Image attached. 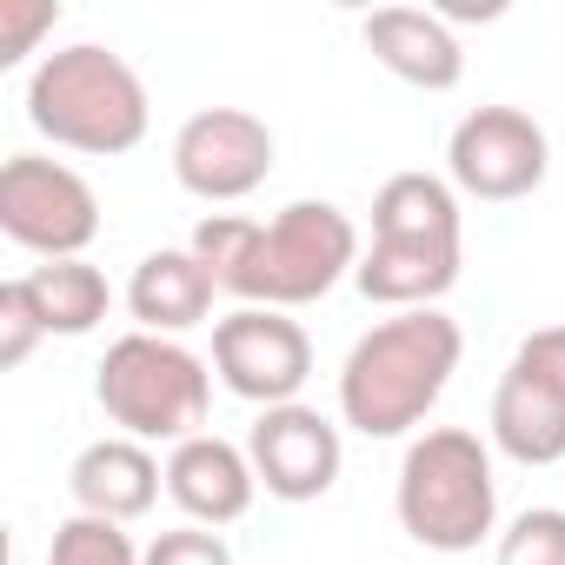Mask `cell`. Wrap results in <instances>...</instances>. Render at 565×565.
<instances>
[{
	"label": "cell",
	"instance_id": "2",
	"mask_svg": "<svg viewBox=\"0 0 565 565\" xmlns=\"http://www.w3.org/2000/svg\"><path fill=\"white\" fill-rule=\"evenodd\" d=\"M466 360V333L439 307H413L353 340L340 366V419L360 439H406Z\"/></svg>",
	"mask_w": 565,
	"mask_h": 565
},
{
	"label": "cell",
	"instance_id": "18",
	"mask_svg": "<svg viewBox=\"0 0 565 565\" xmlns=\"http://www.w3.org/2000/svg\"><path fill=\"white\" fill-rule=\"evenodd\" d=\"M140 558H147V545H134L127 525L87 519V512L61 519L54 525V545H47V565H140Z\"/></svg>",
	"mask_w": 565,
	"mask_h": 565
},
{
	"label": "cell",
	"instance_id": "13",
	"mask_svg": "<svg viewBox=\"0 0 565 565\" xmlns=\"http://www.w3.org/2000/svg\"><path fill=\"white\" fill-rule=\"evenodd\" d=\"M253 492H259V472L246 459V446L220 439V433H200L186 446L167 452V499L186 512V525H233L253 512Z\"/></svg>",
	"mask_w": 565,
	"mask_h": 565
},
{
	"label": "cell",
	"instance_id": "15",
	"mask_svg": "<svg viewBox=\"0 0 565 565\" xmlns=\"http://www.w3.org/2000/svg\"><path fill=\"white\" fill-rule=\"evenodd\" d=\"M213 300H220V279L206 273V259L193 246H160L127 279L134 333H160V340H180V333L206 327L213 320Z\"/></svg>",
	"mask_w": 565,
	"mask_h": 565
},
{
	"label": "cell",
	"instance_id": "8",
	"mask_svg": "<svg viewBox=\"0 0 565 565\" xmlns=\"http://www.w3.org/2000/svg\"><path fill=\"white\" fill-rule=\"evenodd\" d=\"M492 446L512 466L565 459V327H539L499 373L492 393Z\"/></svg>",
	"mask_w": 565,
	"mask_h": 565
},
{
	"label": "cell",
	"instance_id": "17",
	"mask_svg": "<svg viewBox=\"0 0 565 565\" xmlns=\"http://www.w3.org/2000/svg\"><path fill=\"white\" fill-rule=\"evenodd\" d=\"M14 294L28 300V313L41 320L47 340H87L107 313H114V287L94 259H47L14 273Z\"/></svg>",
	"mask_w": 565,
	"mask_h": 565
},
{
	"label": "cell",
	"instance_id": "12",
	"mask_svg": "<svg viewBox=\"0 0 565 565\" xmlns=\"http://www.w3.org/2000/svg\"><path fill=\"white\" fill-rule=\"evenodd\" d=\"M246 459L259 472V486L287 505H307V499H327L340 486V466H347V446H340V426L294 399V406H266L246 433Z\"/></svg>",
	"mask_w": 565,
	"mask_h": 565
},
{
	"label": "cell",
	"instance_id": "22",
	"mask_svg": "<svg viewBox=\"0 0 565 565\" xmlns=\"http://www.w3.org/2000/svg\"><path fill=\"white\" fill-rule=\"evenodd\" d=\"M47 333H41V320L28 313V300L14 294V279H8V287H0V366H28L34 360V347H41Z\"/></svg>",
	"mask_w": 565,
	"mask_h": 565
},
{
	"label": "cell",
	"instance_id": "16",
	"mask_svg": "<svg viewBox=\"0 0 565 565\" xmlns=\"http://www.w3.org/2000/svg\"><path fill=\"white\" fill-rule=\"evenodd\" d=\"M67 486H74V505H81L87 519L134 525V519L153 512V499H160V486H167V466L153 459V446L114 433V439H94V446L74 459Z\"/></svg>",
	"mask_w": 565,
	"mask_h": 565
},
{
	"label": "cell",
	"instance_id": "10",
	"mask_svg": "<svg viewBox=\"0 0 565 565\" xmlns=\"http://www.w3.org/2000/svg\"><path fill=\"white\" fill-rule=\"evenodd\" d=\"M213 373L246 406H294L313 380V340L294 313L273 307H233L213 320Z\"/></svg>",
	"mask_w": 565,
	"mask_h": 565
},
{
	"label": "cell",
	"instance_id": "14",
	"mask_svg": "<svg viewBox=\"0 0 565 565\" xmlns=\"http://www.w3.org/2000/svg\"><path fill=\"white\" fill-rule=\"evenodd\" d=\"M360 34H366V54L419 94H452L466 81L459 34L446 28L439 8H380V14H366Z\"/></svg>",
	"mask_w": 565,
	"mask_h": 565
},
{
	"label": "cell",
	"instance_id": "11",
	"mask_svg": "<svg viewBox=\"0 0 565 565\" xmlns=\"http://www.w3.org/2000/svg\"><path fill=\"white\" fill-rule=\"evenodd\" d=\"M273 173V127L246 107H200L193 120H180L173 134V180L206 200V206H233L246 193H259Z\"/></svg>",
	"mask_w": 565,
	"mask_h": 565
},
{
	"label": "cell",
	"instance_id": "21",
	"mask_svg": "<svg viewBox=\"0 0 565 565\" xmlns=\"http://www.w3.org/2000/svg\"><path fill=\"white\" fill-rule=\"evenodd\" d=\"M140 565H233V552H226V539L213 525H173V532H160L147 545Z\"/></svg>",
	"mask_w": 565,
	"mask_h": 565
},
{
	"label": "cell",
	"instance_id": "3",
	"mask_svg": "<svg viewBox=\"0 0 565 565\" xmlns=\"http://www.w3.org/2000/svg\"><path fill=\"white\" fill-rule=\"evenodd\" d=\"M466 273V213L452 180L439 173H393L373 193V246L360 253L353 287L373 307L413 313L439 307Z\"/></svg>",
	"mask_w": 565,
	"mask_h": 565
},
{
	"label": "cell",
	"instance_id": "9",
	"mask_svg": "<svg viewBox=\"0 0 565 565\" xmlns=\"http://www.w3.org/2000/svg\"><path fill=\"white\" fill-rule=\"evenodd\" d=\"M545 167H552V140L525 107H472L446 140L452 193L486 200V206H512V200L539 193Z\"/></svg>",
	"mask_w": 565,
	"mask_h": 565
},
{
	"label": "cell",
	"instance_id": "7",
	"mask_svg": "<svg viewBox=\"0 0 565 565\" xmlns=\"http://www.w3.org/2000/svg\"><path fill=\"white\" fill-rule=\"evenodd\" d=\"M0 233L41 259H87L100 239V193L47 153H14L0 167Z\"/></svg>",
	"mask_w": 565,
	"mask_h": 565
},
{
	"label": "cell",
	"instance_id": "19",
	"mask_svg": "<svg viewBox=\"0 0 565 565\" xmlns=\"http://www.w3.org/2000/svg\"><path fill=\"white\" fill-rule=\"evenodd\" d=\"M492 565H565V505H525L499 532Z\"/></svg>",
	"mask_w": 565,
	"mask_h": 565
},
{
	"label": "cell",
	"instance_id": "6",
	"mask_svg": "<svg viewBox=\"0 0 565 565\" xmlns=\"http://www.w3.org/2000/svg\"><path fill=\"white\" fill-rule=\"evenodd\" d=\"M100 413L140 446H186L213 413V360L160 333H120L94 366Z\"/></svg>",
	"mask_w": 565,
	"mask_h": 565
},
{
	"label": "cell",
	"instance_id": "4",
	"mask_svg": "<svg viewBox=\"0 0 565 565\" xmlns=\"http://www.w3.org/2000/svg\"><path fill=\"white\" fill-rule=\"evenodd\" d=\"M28 120L41 140H54L67 153L114 160V153H134L147 140L153 100H147V81L114 47L74 41L28 74Z\"/></svg>",
	"mask_w": 565,
	"mask_h": 565
},
{
	"label": "cell",
	"instance_id": "5",
	"mask_svg": "<svg viewBox=\"0 0 565 565\" xmlns=\"http://www.w3.org/2000/svg\"><path fill=\"white\" fill-rule=\"evenodd\" d=\"M399 532L426 552H479L499 532V479L492 446L466 426H426L393 479Z\"/></svg>",
	"mask_w": 565,
	"mask_h": 565
},
{
	"label": "cell",
	"instance_id": "20",
	"mask_svg": "<svg viewBox=\"0 0 565 565\" xmlns=\"http://www.w3.org/2000/svg\"><path fill=\"white\" fill-rule=\"evenodd\" d=\"M54 28H61L54 0H0V67H21L41 47V34Z\"/></svg>",
	"mask_w": 565,
	"mask_h": 565
},
{
	"label": "cell",
	"instance_id": "1",
	"mask_svg": "<svg viewBox=\"0 0 565 565\" xmlns=\"http://www.w3.org/2000/svg\"><path fill=\"white\" fill-rule=\"evenodd\" d=\"M186 246L206 259L220 294H233L239 307H273V313L327 300L347 273H360V253H366L353 213L333 200H294L273 220L206 213Z\"/></svg>",
	"mask_w": 565,
	"mask_h": 565
}]
</instances>
